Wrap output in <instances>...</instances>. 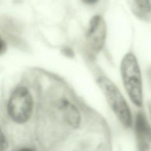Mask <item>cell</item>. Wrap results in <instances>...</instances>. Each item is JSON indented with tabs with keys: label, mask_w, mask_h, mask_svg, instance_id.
Listing matches in <instances>:
<instances>
[{
	"label": "cell",
	"mask_w": 151,
	"mask_h": 151,
	"mask_svg": "<svg viewBox=\"0 0 151 151\" xmlns=\"http://www.w3.org/2000/svg\"><path fill=\"white\" fill-rule=\"evenodd\" d=\"M120 73L124 88L132 102L137 107L143 106V96L142 74L136 56L127 53L120 64Z\"/></svg>",
	"instance_id": "obj_1"
},
{
	"label": "cell",
	"mask_w": 151,
	"mask_h": 151,
	"mask_svg": "<svg viewBox=\"0 0 151 151\" xmlns=\"http://www.w3.org/2000/svg\"><path fill=\"white\" fill-rule=\"evenodd\" d=\"M97 83L121 123L126 127H130L132 124L130 110L119 88L106 76H100L97 80Z\"/></svg>",
	"instance_id": "obj_2"
},
{
	"label": "cell",
	"mask_w": 151,
	"mask_h": 151,
	"mask_svg": "<svg viewBox=\"0 0 151 151\" xmlns=\"http://www.w3.org/2000/svg\"><path fill=\"white\" fill-rule=\"evenodd\" d=\"M33 110V100L29 91L24 86H18L12 92L7 104V111L15 123L22 124L30 118Z\"/></svg>",
	"instance_id": "obj_3"
},
{
	"label": "cell",
	"mask_w": 151,
	"mask_h": 151,
	"mask_svg": "<svg viewBox=\"0 0 151 151\" xmlns=\"http://www.w3.org/2000/svg\"><path fill=\"white\" fill-rule=\"evenodd\" d=\"M107 35V27L104 19L99 15L93 16L86 32V41L90 50L98 53L103 48Z\"/></svg>",
	"instance_id": "obj_4"
},
{
	"label": "cell",
	"mask_w": 151,
	"mask_h": 151,
	"mask_svg": "<svg viewBox=\"0 0 151 151\" xmlns=\"http://www.w3.org/2000/svg\"><path fill=\"white\" fill-rule=\"evenodd\" d=\"M134 127L138 151H149L151 146V126L142 111L136 116Z\"/></svg>",
	"instance_id": "obj_5"
},
{
	"label": "cell",
	"mask_w": 151,
	"mask_h": 151,
	"mask_svg": "<svg viewBox=\"0 0 151 151\" xmlns=\"http://www.w3.org/2000/svg\"><path fill=\"white\" fill-rule=\"evenodd\" d=\"M58 109L63 113L65 121L73 127L79 126L81 116L77 107L69 100L65 98H61L57 103Z\"/></svg>",
	"instance_id": "obj_6"
},
{
	"label": "cell",
	"mask_w": 151,
	"mask_h": 151,
	"mask_svg": "<svg viewBox=\"0 0 151 151\" xmlns=\"http://www.w3.org/2000/svg\"><path fill=\"white\" fill-rule=\"evenodd\" d=\"M130 5L132 12L137 18L145 22L151 21V1H133Z\"/></svg>",
	"instance_id": "obj_7"
},
{
	"label": "cell",
	"mask_w": 151,
	"mask_h": 151,
	"mask_svg": "<svg viewBox=\"0 0 151 151\" xmlns=\"http://www.w3.org/2000/svg\"><path fill=\"white\" fill-rule=\"evenodd\" d=\"M8 146V143L5 135L1 132V151H5Z\"/></svg>",
	"instance_id": "obj_8"
},
{
	"label": "cell",
	"mask_w": 151,
	"mask_h": 151,
	"mask_svg": "<svg viewBox=\"0 0 151 151\" xmlns=\"http://www.w3.org/2000/svg\"><path fill=\"white\" fill-rule=\"evenodd\" d=\"M63 52L65 54V55H66L67 57H71L74 56L73 51L71 50V48H68V47L64 48L63 50Z\"/></svg>",
	"instance_id": "obj_9"
},
{
	"label": "cell",
	"mask_w": 151,
	"mask_h": 151,
	"mask_svg": "<svg viewBox=\"0 0 151 151\" xmlns=\"http://www.w3.org/2000/svg\"><path fill=\"white\" fill-rule=\"evenodd\" d=\"M6 48H7V45H6V42L1 38V55H2L5 52Z\"/></svg>",
	"instance_id": "obj_10"
},
{
	"label": "cell",
	"mask_w": 151,
	"mask_h": 151,
	"mask_svg": "<svg viewBox=\"0 0 151 151\" xmlns=\"http://www.w3.org/2000/svg\"><path fill=\"white\" fill-rule=\"evenodd\" d=\"M17 151H35V150L32 149H30V148L24 147V148H21V149L18 150Z\"/></svg>",
	"instance_id": "obj_11"
},
{
	"label": "cell",
	"mask_w": 151,
	"mask_h": 151,
	"mask_svg": "<svg viewBox=\"0 0 151 151\" xmlns=\"http://www.w3.org/2000/svg\"><path fill=\"white\" fill-rule=\"evenodd\" d=\"M96 2L97 1H84V3H87V4H94V3L95 4Z\"/></svg>",
	"instance_id": "obj_12"
},
{
	"label": "cell",
	"mask_w": 151,
	"mask_h": 151,
	"mask_svg": "<svg viewBox=\"0 0 151 151\" xmlns=\"http://www.w3.org/2000/svg\"><path fill=\"white\" fill-rule=\"evenodd\" d=\"M150 111H151V109H150Z\"/></svg>",
	"instance_id": "obj_13"
}]
</instances>
